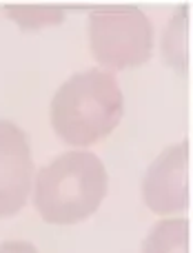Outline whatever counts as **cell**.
Instances as JSON below:
<instances>
[{
  "label": "cell",
  "mask_w": 193,
  "mask_h": 253,
  "mask_svg": "<svg viewBox=\"0 0 193 253\" xmlns=\"http://www.w3.org/2000/svg\"><path fill=\"white\" fill-rule=\"evenodd\" d=\"M7 13L18 20L25 29H36V27H42V25H56V22L62 20L65 13L56 7H13V9H7Z\"/></svg>",
  "instance_id": "obj_8"
},
{
  "label": "cell",
  "mask_w": 193,
  "mask_h": 253,
  "mask_svg": "<svg viewBox=\"0 0 193 253\" xmlns=\"http://www.w3.org/2000/svg\"><path fill=\"white\" fill-rule=\"evenodd\" d=\"M109 189L102 160L91 151L74 149L38 171L34 207L49 224H78L98 211Z\"/></svg>",
  "instance_id": "obj_2"
},
{
  "label": "cell",
  "mask_w": 193,
  "mask_h": 253,
  "mask_svg": "<svg viewBox=\"0 0 193 253\" xmlns=\"http://www.w3.org/2000/svg\"><path fill=\"white\" fill-rule=\"evenodd\" d=\"M89 44L100 67H140L154 53V25L133 4H107L89 13Z\"/></svg>",
  "instance_id": "obj_3"
},
{
  "label": "cell",
  "mask_w": 193,
  "mask_h": 253,
  "mask_svg": "<svg viewBox=\"0 0 193 253\" xmlns=\"http://www.w3.org/2000/svg\"><path fill=\"white\" fill-rule=\"evenodd\" d=\"M124 96L111 71L87 69L60 84L51 100V126L62 142L89 147L120 125Z\"/></svg>",
  "instance_id": "obj_1"
},
{
  "label": "cell",
  "mask_w": 193,
  "mask_h": 253,
  "mask_svg": "<svg viewBox=\"0 0 193 253\" xmlns=\"http://www.w3.org/2000/svg\"><path fill=\"white\" fill-rule=\"evenodd\" d=\"M0 253H38V249L25 240H7L0 245Z\"/></svg>",
  "instance_id": "obj_9"
},
{
  "label": "cell",
  "mask_w": 193,
  "mask_h": 253,
  "mask_svg": "<svg viewBox=\"0 0 193 253\" xmlns=\"http://www.w3.org/2000/svg\"><path fill=\"white\" fill-rule=\"evenodd\" d=\"M142 200L154 213L171 215L191 200V142L169 147L151 162L142 180Z\"/></svg>",
  "instance_id": "obj_4"
},
{
  "label": "cell",
  "mask_w": 193,
  "mask_h": 253,
  "mask_svg": "<svg viewBox=\"0 0 193 253\" xmlns=\"http://www.w3.org/2000/svg\"><path fill=\"white\" fill-rule=\"evenodd\" d=\"M187 4H182L171 18L167 31H164V42H162V53L164 62L173 67L180 74H187L189 67V44H187Z\"/></svg>",
  "instance_id": "obj_7"
},
{
  "label": "cell",
  "mask_w": 193,
  "mask_h": 253,
  "mask_svg": "<svg viewBox=\"0 0 193 253\" xmlns=\"http://www.w3.org/2000/svg\"><path fill=\"white\" fill-rule=\"evenodd\" d=\"M142 253H191V220H160L142 242Z\"/></svg>",
  "instance_id": "obj_6"
},
{
  "label": "cell",
  "mask_w": 193,
  "mask_h": 253,
  "mask_svg": "<svg viewBox=\"0 0 193 253\" xmlns=\"http://www.w3.org/2000/svg\"><path fill=\"white\" fill-rule=\"evenodd\" d=\"M34 184V156L27 133L11 120H0V218L18 213Z\"/></svg>",
  "instance_id": "obj_5"
}]
</instances>
